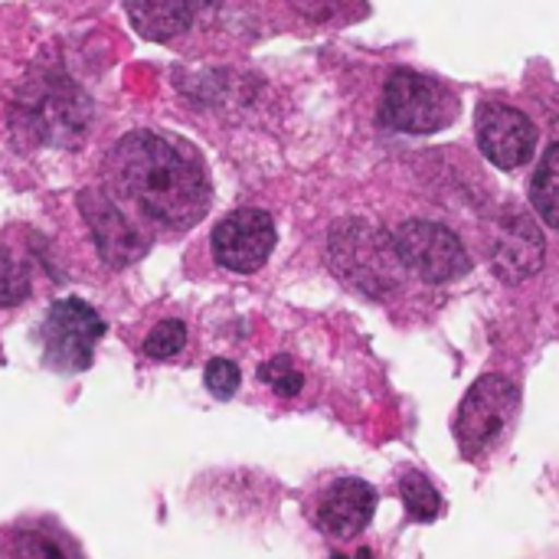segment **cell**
<instances>
[{
    "mask_svg": "<svg viewBox=\"0 0 559 559\" xmlns=\"http://www.w3.org/2000/svg\"><path fill=\"white\" fill-rule=\"evenodd\" d=\"M111 197L160 229H190L210 206V174L200 154L164 131L124 134L105 164Z\"/></svg>",
    "mask_w": 559,
    "mask_h": 559,
    "instance_id": "6da1fadb",
    "label": "cell"
},
{
    "mask_svg": "<svg viewBox=\"0 0 559 559\" xmlns=\"http://www.w3.org/2000/svg\"><path fill=\"white\" fill-rule=\"evenodd\" d=\"M328 259L334 275L367 298H390L403 288L406 265L393 236L367 219H341L328 236Z\"/></svg>",
    "mask_w": 559,
    "mask_h": 559,
    "instance_id": "7a4b0ae2",
    "label": "cell"
},
{
    "mask_svg": "<svg viewBox=\"0 0 559 559\" xmlns=\"http://www.w3.org/2000/svg\"><path fill=\"white\" fill-rule=\"evenodd\" d=\"M88 111V98L66 75H46L23 88L13 105V128L39 144L72 147L85 134Z\"/></svg>",
    "mask_w": 559,
    "mask_h": 559,
    "instance_id": "3957f363",
    "label": "cell"
},
{
    "mask_svg": "<svg viewBox=\"0 0 559 559\" xmlns=\"http://www.w3.org/2000/svg\"><path fill=\"white\" fill-rule=\"evenodd\" d=\"M459 111V102L452 92L416 72V69H393L383 85L380 102V124L403 134H436L442 131Z\"/></svg>",
    "mask_w": 559,
    "mask_h": 559,
    "instance_id": "277c9868",
    "label": "cell"
},
{
    "mask_svg": "<svg viewBox=\"0 0 559 559\" xmlns=\"http://www.w3.org/2000/svg\"><path fill=\"white\" fill-rule=\"evenodd\" d=\"M521 406V390L501 373L475 380L455 416V439L465 459H481L508 436Z\"/></svg>",
    "mask_w": 559,
    "mask_h": 559,
    "instance_id": "5b68a950",
    "label": "cell"
},
{
    "mask_svg": "<svg viewBox=\"0 0 559 559\" xmlns=\"http://www.w3.org/2000/svg\"><path fill=\"white\" fill-rule=\"evenodd\" d=\"M396 252L406 265V272L419 275L429 285H445L462 275H468L472 259L465 242L442 223L432 219H406L393 233Z\"/></svg>",
    "mask_w": 559,
    "mask_h": 559,
    "instance_id": "8992f818",
    "label": "cell"
},
{
    "mask_svg": "<svg viewBox=\"0 0 559 559\" xmlns=\"http://www.w3.org/2000/svg\"><path fill=\"white\" fill-rule=\"evenodd\" d=\"M105 337V321L82 298H59L43 321V354L52 370L79 373L92 367L95 344Z\"/></svg>",
    "mask_w": 559,
    "mask_h": 559,
    "instance_id": "52a82bcc",
    "label": "cell"
},
{
    "mask_svg": "<svg viewBox=\"0 0 559 559\" xmlns=\"http://www.w3.org/2000/svg\"><path fill=\"white\" fill-rule=\"evenodd\" d=\"M272 249H275V223L259 206L233 210L213 229V259L236 275L259 272L269 262Z\"/></svg>",
    "mask_w": 559,
    "mask_h": 559,
    "instance_id": "ba28073f",
    "label": "cell"
},
{
    "mask_svg": "<svg viewBox=\"0 0 559 559\" xmlns=\"http://www.w3.org/2000/svg\"><path fill=\"white\" fill-rule=\"evenodd\" d=\"M79 210H82V219L88 223L95 249L108 269H124L151 249V239L134 229V223L124 216V206L108 190H98V187L82 190Z\"/></svg>",
    "mask_w": 559,
    "mask_h": 559,
    "instance_id": "9c48e42d",
    "label": "cell"
},
{
    "mask_svg": "<svg viewBox=\"0 0 559 559\" xmlns=\"http://www.w3.org/2000/svg\"><path fill=\"white\" fill-rule=\"evenodd\" d=\"M478 147L481 154L501 167V170H518L534 157L537 147V128L534 121L514 108V105H501V102H485L478 108Z\"/></svg>",
    "mask_w": 559,
    "mask_h": 559,
    "instance_id": "30bf717a",
    "label": "cell"
},
{
    "mask_svg": "<svg viewBox=\"0 0 559 559\" xmlns=\"http://www.w3.org/2000/svg\"><path fill=\"white\" fill-rule=\"evenodd\" d=\"M547 242L534 216L521 206H508V213L498 223V236L491 246V269L501 282H527L544 269Z\"/></svg>",
    "mask_w": 559,
    "mask_h": 559,
    "instance_id": "8fae6325",
    "label": "cell"
},
{
    "mask_svg": "<svg viewBox=\"0 0 559 559\" xmlns=\"http://www.w3.org/2000/svg\"><path fill=\"white\" fill-rule=\"evenodd\" d=\"M377 514V491L360 478H337L318 501V527L334 540H350L370 527Z\"/></svg>",
    "mask_w": 559,
    "mask_h": 559,
    "instance_id": "7c38bea8",
    "label": "cell"
},
{
    "mask_svg": "<svg viewBox=\"0 0 559 559\" xmlns=\"http://www.w3.org/2000/svg\"><path fill=\"white\" fill-rule=\"evenodd\" d=\"M134 29L147 39H170L193 20V0H124Z\"/></svg>",
    "mask_w": 559,
    "mask_h": 559,
    "instance_id": "4fadbf2b",
    "label": "cell"
},
{
    "mask_svg": "<svg viewBox=\"0 0 559 559\" xmlns=\"http://www.w3.org/2000/svg\"><path fill=\"white\" fill-rule=\"evenodd\" d=\"M531 206L550 229H559V141L547 147L531 177Z\"/></svg>",
    "mask_w": 559,
    "mask_h": 559,
    "instance_id": "5bb4252c",
    "label": "cell"
},
{
    "mask_svg": "<svg viewBox=\"0 0 559 559\" xmlns=\"http://www.w3.org/2000/svg\"><path fill=\"white\" fill-rule=\"evenodd\" d=\"M400 498H403V508H406L409 521H419V524L439 521V514L445 508L442 495L436 491V485L423 472H406L400 478Z\"/></svg>",
    "mask_w": 559,
    "mask_h": 559,
    "instance_id": "9a60e30c",
    "label": "cell"
},
{
    "mask_svg": "<svg viewBox=\"0 0 559 559\" xmlns=\"http://www.w3.org/2000/svg\"><path fill=\"white\" fill-rule=\"evenodd\" d=\"M26 298H29V272L7 246H0V308H16Z\"/></svg>",
    "mask_w": 559,
    "mask_h": 559,
    "instance_id": "2e32d148",
    "label": "cell"
},
{
    "mask_svg": "<svg viewBox=\"0 0 559 559\" xmlns=\"http://www.w3.org/2000/svg\"><path fill=\"white\" fill-rule=\"evenodd\" d=\"M183 347H187V324L177 321V318H167V321H160V324L144 337V347H141V350H144L151 360H170V357H177Z\"/></svg>",
    "mask_w": 559,
    "mask_h": 559,
    "instance_id": "e0dca14e",
    "label": "cell"
},
{
    "mask_svg": "<svg viewBox=\"0 0 559 559\" xmlns=\"http://www.w3.org/2000/svg\"><path fill=\"white\" fill-rule=\"evenodd\" d=\"M259 380L269 383V386H272L278 396H285V400L298 396L301 386H305L301 370H298V367L292 364V357H285V354H278V357H272L269 364H262V367H259Z\"/></svg>",
    "mask_w": 559,
    "mask_h": 559,
    "instance_id": "ac0fdd59",
    "label": "cell"
},
{
    "mask_svg": "<svg viewBox=\"0 0 559 559\" xmlns=\"http://www.w3.org/2000/svg\"><path fill=\"white\" fill-rule=\"evenodd\" d=\"M203 383H206V390H210L216 400H233V396H236V390H239V383H242V373H239V367H236L233 360L216 357V360H210V364H206V370H203Z\"/></svg>",
    "mask_w": 559,
    "mask_h": 559,
    "instance_id": "d6986e66",
    "label": "cell"
},
{
    "mask_svg": "<svg viewBox=\"0 0 559 559\" xmlns=\"http://www.w3.org/2000/svg\"><path fill=\"white\" fill-rule=\"evenodd\" d=\"M16 559H69V554L46 534L16 537Z\"/></svg>",
    "mask_w": 559,
    "mask_h": 559,
    "instance_id": "ffe728a7",
    "label": "cell"
},
{
    "mask_svg": "<svg viewBox=\"0 0 559 559\" xmlns=\"http://www.w3.org/2000/svg\"><path fill=\"white\" fill-rule=\"evenodd\" d=\"M292 3L311 20H334L337 13L347 10V0H292Z\"/></svg>",
    "mask_w": 559,
    "mask_h": 559,
    "instance_id": "44dd1931",
    "label": "cell"
},
{
    "mask_svg": "<svg viewBox=\"0 0 559 559\" xmlns=\"http://www.w3.org/2000/svg\"><path fill=\"white\" fill-rule=\"evenodd\" d=\"M331 559H350V557H341V554H334ZM354 559H373V550H367V547H364V550H357V557Z\"/></svg>",
    "mask_w": 559,
    "mask_h": 559,
    "instance_id": "7402d4cb",
    "label": "cell"
}]
</instances>
